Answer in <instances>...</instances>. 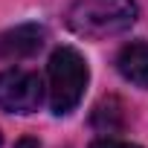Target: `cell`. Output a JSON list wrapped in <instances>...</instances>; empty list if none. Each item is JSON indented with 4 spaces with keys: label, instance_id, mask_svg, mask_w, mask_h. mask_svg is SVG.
Instances as JSON below:
<instances>
[{
    "label": "cell",
    "instance_id": "6da1fadb",
    "mask_svg": "<svg viewBox=\"0 0 148 148\" xmlns=\"http://www.w3.org/2000/svg\"><path fill=\"white\" fill-rule=\"evenodd\" d=\"M136 15L139 9L134 0H73L64 18L79 38L105 41L128 32L136 23Z\"/></svg>",
    "mask_w": 148,
    "mask_h": 148
},
{
    "label": "cell",
    "instance_id": "7a4b0ae2",
    "mask_svg": "<svg viewBox=\"0 0 148 148\" xmlns=\"http://www.w3.org/2000/svg\"><path fill=\"white\" fill-rule=\"evenodd\" d=\"M47 96L55 116H67L70 110H76L90 82L84 55L73 47H58L47 64Z\"/></svg>",
    "mask_w": 148,
    "mask_h": 148
},
{
    "label": "cell",
    "instance_id": "3957f363",
    "mask_svg": "<svg viewBox=\"0 0 148 148\" xmlns=\"http://www.w3.org/2000/svg\"><path fill=\"white\" fill-rule=\"evenodd\" d=\"M44 102V82L38 73L23 67L0 70V110L6 113H35Z\"/></svg>",
    "mask_w": 148,
    "mask_h": 148
},
{
    "label": "cell",
    "instance_id": "277c9868",
    "mask_svg": "<svg viewBox=\"0 0 148 148\" xmlns=\"http://www.w3.org/2000/svg\"><path fill=\"white\" fill-rule=\"evenodd\" d=\"M47 41V29L38 23H21L15 29L0 32V61H18L35 55Z\"/></svg>",
    "mask_w": 148,
    "mask_h": 148
},
{
    "label": "cell",
    "instance_id": "5b68a950",
    "mask_svg": "<svg viewBox=\"0 0 148 148\" xmlns=\"http://www.w3.org/2000/svg\"><path fill=\"white\" fill-rule=\"evenodd\" d=\"M116 70L125 82L134 87L148 90V41H134L125 44L116 55Z\"/></svg>",
    "mask_w": 148,
    "mask_h": 148
},
{
    "label": "cell",
    "instance_id": "8992f818",
    "mask_svg": "<svg viewBox=\"0 0 148 148\" xmlns=\"http://www.w3.org/2000/svg\"><path fill=\"white\" fill-rule=\"evenodd\" d=\"M90 148H139V145H134V142H122V139H96Z\"/></svg>",
    "mask_w": 148,
    "mask_h": 148
},
{
    "label": "cell",
    "instance_id": "52a82bcc",
    "mask_svg": "<svg viewBox=\"0 0 148 148\" xmlns=\"http://www.w3.org/2000/svg\"><path fill=\"white\" fill-rule=\"evenodd\" d=\"M15 148H41V142L38 139H32V136H23V139H18V145Z\"/></svg>",
    "mask_w": 148,
    "mask_h": 148
},
{
    "label": "cell",
    "instance_id": "ba28073f",
    "mask_svg": "<svg viewBox=\"0 0 148 148\" xmlns=\"http://www.w3.org/2000/svg\"><path fill=\"white\" fill-rule=\"evenodd\" d=\"M0 148H3V134H0Z\"/></svg>",
    "mask_w": 148,
    "mask_h": 148
}]
</instances>
